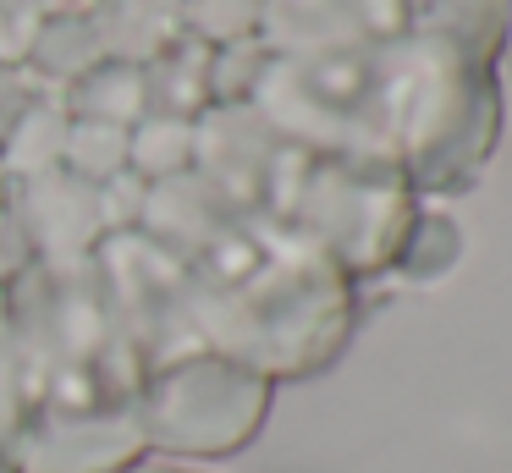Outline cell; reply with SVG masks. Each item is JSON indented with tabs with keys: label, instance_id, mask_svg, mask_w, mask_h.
<instances>
[{
	"label": "cell",
	"instance_id": "5b68a950",
	"mask_svg": "<svg viewBox=\"0 0 512 473\" xmlns=\"http://www.w3.org/2000/svg\"><path fill=\"white\" fill-rule=\"evenodd\" d=\"M507 39H512V0H507Z\"/></svg>",
	"mask_w": 512,
	"mask_h": 473
},
{
	"label": "cell",
	"instance_id": "6da1fadb",
	"mask_svg": "<svg viewBox=\"0 0 512 473\" xmlns=\"http://www.w3.org/2000/svg\"><path fill=\"white\" fill-rule=\"evenodd\" d=\"M265 407L270 380L259 369L237 358H188L149 380L133 418L144 446L215 457V451L248 446V435L265 424Z\"/></svg>",
	"mask_w": 512,
	"mask_h": 473
},
{
	"label": "cell",
	"instance_id": "3957f363",
	"mask_svg": "<svg viewBox=\"0 0 512 473\" xmlns=\"http://www.w3.org/2000/svg\"><path fill=\"white\" fill-rule=\"evenodd\" d=\"M122 473H188V468H171V462H127Z\"/></svg>",
	"mask_w": 512,
	"mask_h": 473
},
{
	"label": "cell",
	"instance_id": "277c9868",
	"mask_svg": "<svg viewBox=\"0 0 512 473\" xmlns=\"http://www.w3.org/2000/svg\"><path fill=\"white\" fill-rule=\"evenodd\" d=\"M0 473H17V462H12V451L0 446Z\"/></svg>",
	"mask_w": 512,
	"mask_h": 473
},
{
	"label": "cell",
	"instance_id": "7a4b0ae2",
	"mask_svg": "<svg viewBox=\"0 0 512 473\" xmlns=\"http://www.w3.org/2000/svg\"><path fill=\"white\" fill-rule=\"evenodd\" d=\"M138 446H144L138 418L50 413L17 435L12 462L17 473H122Z\"/></svg>",
	"mask_w": 512,
	"mask_h": 473
}]
</instances>
